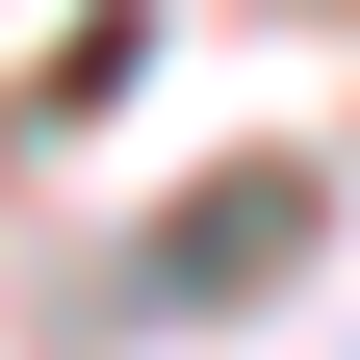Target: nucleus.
Segmentation results:
<instances>
[{"label":"nucleus","instance_id":"1","mask_svg":"<svg viewBox=\"0 0 360 360\" xmlns=\"http://www.w3.org/2000/svg\"><path fill=\"white\" fill-rule=\"evenodd\" d=\"M257 257H309V180H206L155 232V309H206V283H257Z\"/></svg>","mask_w":360,"mask_h":360}]
</instances>
